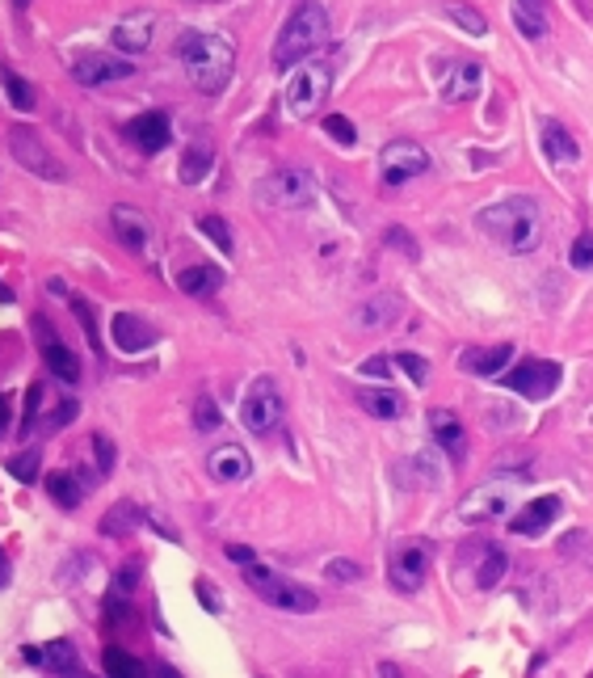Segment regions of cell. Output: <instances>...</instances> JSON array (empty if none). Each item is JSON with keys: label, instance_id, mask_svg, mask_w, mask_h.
I'll list each match as a JSON object with an SVG mask.
<instances>
[{"label": "cell", "instance_id": "6da1fadb", "mask_svg": "<svg viewBox=\"0 0 593 678\" xmlns=\"http://www.w3.org/2000/svg\"><path fill=\"white\" fill-rule=\"evenodd\" d=\"M475 228L488 241H496L505 253H534L543 241V215H539V198L531 194H509L501 203L475 211Z\"/></svg>", "mask_w": 593, "mask_h": 678}, {"label": "cell", "instance_id": "7a4b0ae2", "mask_svg": "<svg viewBox=\"0 0 593 678\" xmlns=\"http://www.w3.org/2000/svg\"><path fill=\"white\" fill-rule=\"evenodd\" d=\"M177 60L185 63L190 85L206 97H219L228 89L231 72H236V47L228 34H206V30H182L177 34Z\"/></svg>", "mask_w": 593, "mask_h": 678}, {"label": "cell", "instance_id": "3957f363", "mask_svg": "<svg viewBox=\"0 0 593 678\" xmlns=\"http://www.w3.org/2000/svg\"><path fill=\"white\" fill-rule=\"evenodd\" d=\"M328 9L320 5V0H299L295 5V13L282 22L278 30V43H274V68H295V63H303L307 55H315V51L328 43Z\"/></svg>", "mask_w": 593, "mask_h": 678}, {"label": "cell", "instance_id": "277c9868", "mask_svg": "<svg viewBox=\"0 0 593 678\" xmlns=\"http://www.w3.org/2000/svg\"><path fill=\"white\" fill-rule=\"evenodd\" d=\"M244 581H249V590H257L269 606H278V611H295V616H307V611H315V606H320V598H315L307 586H295V581L278 578L274 569L257 565V560H249V565H244Z\"/></svg>", "mask_w": 593, "mask_h": 678}, {"label": "cell", "instance_id": "5b68a950", "mask_svg": "<svg viewBox=\"0 0 593 678\" xmlns=\"http://www.w3.org/2000/svg\"><path fill=\"white\" fill-rule=\"evenodd\" d=\"M282 413H287V400H282L278 384H274L269 376L253 379L249 392H244V400H240L244 430H253V434H274V430L282 425Z\"/></svg>", "mask_w": 593, "mask_h": 678}, {"label": "cell", "instance_id": "8992f818", "mask_svg": "<svg viewBox=\"0 0 593 678\" xmlns=\"http://www.w3.org/2000/svg\"><path fill=\"white\" fill-rule=\"evenodd\" d=\"M429 565H434V544L429 540H400L388 557V581L400 594H417L429 578Z\"/></svg>", "mask_w": 593, "mask_h": 678}, {"label": "cell", "instance_id": "52a82bcc", "mask_svg": "<svg viewBox=\"0 0 593 678\" xmlns=\"http://www.w3.org/2000/svg\"><path fill=\"white\" fill-rule=\"evenodd\" d=\"M560 376H564V371H560L556 363H543V358H522V363L505 367L496 379H505V387L522 392L526 400H547L560 387Z\"/></svg>", "mask_w": 593, "mask_h": 678}, {"label": "cell", "instance_id": "ba28073f", "mask_svg": "<svg viewBox=\"0 0 593 678\" xmlns=\"http://www.w3.org/2000/svg\"><path fill=\"white\" fill-rule=\"evenodd\" d=\"M513 493H518V476L509 481H488V484H475L472 493L459 501V519L463 522H485L513 510Z\"/></svg>", "mask_w": 593, "mask_h": 678}, {"label": "cell", "instance_id": "9c48e42d", "mask_svg": "<svg viewBox=\"0 0 593 678\" xmlns=\"http://www.w3.org/2000/svg\"><path fill=\"white\" fill-rule=\"evenodd\" d=\"M328 89H333V72H328L325 63H307L287 85V106H291V114L307 119V114H315L328 101Z\"/></svg>", "mask_w": 593, "mask_h": 678}, {"label": "cell", "instance_id": "30bf717a", "mask_svg": "<svg viewBox=\"0 0 593 678\" xmlns=\"http://www.w3.org/2000/svg\"><path fill=\"white\" fill-rule=\"evenodd\" d=\"M425 169H429V152L421 144H412V139H391L379 152V173H383L388 186H404L412 177H421Z\"/></svg>", "mask_w": 593, "mask_h": 678}, {"label": "cell", "instance_id": "8fae6325", "mask_svg": "<svg viewBox=\"0 0 593 678\" xmlns=\"http://www.w3.org/2000/svg\"><path fill=\"white\" fill-rule=\"evenodd\" d=\"M9 148H13V157H17V165H25L34 177H42V182H63V165L47 152V144L38 139L34 127H13Z\"/></svg>", "mask_w": 593, "mask_h": 678}, {"label": "cell", "instance_id": "7c38bea8", "mask_svg": "<svg viewBox=\"0 0 593 678\" xmlns=\"http://www.w3.org/2000/svg\"><path fill=\"white\" fill-rule=\"evenodd\" d=\"M261 198H266L269 206H291V211H303V206H312L315 186H312V177L299 173V169H278V173H269L266 182H261Z\"/></svg>", "mask_w": 593, "mask_h": 678}, {"label": "cell", "instance_id": "4fadbf2b", "mask_svg": "<svg viewBox=\"0 0 593 678\" xmlns=\"http://www.w3.org/2000/svg\"><path fill=\"white\" fill-rule=\"evenodd\" d=\"M135 68L122 55H109V51H85L80 60L72 63V76L80 85L98 89V85H114V81H127Z\"/></svg>", "mask_w": 593, "mask_h": 678}, {"label": "cell", "instance_id": "5bb4252c", "mask_svg": "<svg viewBox=\"0 0 593 678\" xmlns=\"http://www.w3.org/2000/svg\"><path fill=\"white\" fill-rule=\"evenodd\" d=\"M109 224H114V232H118V241L127 244V249H135V253H147L152 241H156V228H152V219H147L139 206L118 203L114 211H109Z\"/></svg>", "mask_w": 593, "mask_h": 678}, {"label": "cell", "instance_id": "9a60e30c", "mask_svg": "<svg viewBox=\"0 0 593 678\" xmlns=\"http://www.w3.org/2000/svg\"><path fill=\"white\" fill-rule=\"evenodd\" d=\"M122 135H127V139H131L139 152L156 157V152H165V148H169V119H165L160 110H147V114H139V119L127 122V127H122Z\"/></svg>", "mask_w": 593, "mask_h": 678}, {"label": "cell", "instance_id": "2e32d148", "mask_svg": "<svg viewBox=\"0 0 593 678\" xmlns=\"http://www.w3.org/2000/svg\"><path fill=\"white\" fill-rule=\"evenodd\" d=\"M152 34H156V13H131L109 30V43H114V51L139 55V51L152 47Z\"/></svg>", "mask_w": 593, "mask_h": 678}, {"label": "cell", "instance_id": "e0dca14e", "mask_svg": "<svg viewBox=\"0 0 593 678\" xmlns=\"http://www.w3.org/2000/svg\"><path fill=\"white\" fill-rule=\"evenodd\" d=\"M109 338H114V346H118L122 354H144V350L156 346V329L147 325L144 316L118 312L114 316V325H109Z\"/></svg>", "mask_w": 593, "mask_h": 678}, {"label": "cell", "instance_id": "ac0fdd59", "mask_svg": "<svg viewBox=\"0 0 593 678\" xmlns=\"http://www.w3.org/2000/svg\"><path fill=\"white\" fill-rule=\"evenodd\" d=\"M459 363H463V371H467V376L496 379L509 363H513V346H509V341H496V346H467Z\"/></svg>", "mask_w": 593, "mask_h": 678}, {"label": "cell", "instance_id": "d6986e66", "mask_svg": "<svg viewBox=\"0 0 593 678\" xmlns=\"http://www.w3.org/2000/svg\"><path fill=\"white\" fill-rule=\"evenodd\" d=\"M480 89H485V68H480V63L475 60L450 63L447 81H442V97H447L450 106H463V101L480 97Z\"/></svg>", "mask_w": 593, "mask_h": 678}, {"label": "cell", "instance_id": "ffe728a7", "mask_svg": "<svg viewBox=\"0 0 593 678\" xmlns=\"http://www.w3.org/2000/svg\"><path fill=\"white\" fill-rule=\"evenodd\" d=\"M206 473H211V481L219 484H236L244 481V476L253 473V463H249V451L236 447V443H219L211 455H206Z\"/></svg>", "mask_w": 593, "mask_h": 678}, {"label": "cell", "instance_id": "44dd1931", "mask_svg": "<svg viewBox=\"0 0 593 678\" xmlns=\"http://www.w3.org/2000/svg\"><path fill=\"white\" fill-rule=\"evenodd\" d=\"M556 514H560V497L556 493H547V497H534V501H526L522 506V514H513L509 519V531L513 535H543L551 522H556Z\"/></svg>", "mask_w": 593, "mask_h": 678}, {"label": "cell", "instance_id": "7402d4cb", "mask_svg": "<svg viewBox=\"0 0 593 678\" xmlns=\"http://www.w3.org/2000/svg\"><path fill=\"white\" fill-rule=\"evenodd\" d=\"M429 434L450 460H463L467 455V430L450 409H429Z\"/></svg>", "mask_w": 593, "mask_h": 678}, {"label": "cell", "instance_id": "603a6c76", "mask_svg": "<svg viewBox=\"0 0 593 678\" xmlns=\"http://www.w3.org/2000/svg\"><path fill=\"white\" fill-rule=\"evenodd\" d=\"M25 662L47 666L51 674H76V670H80V654H76L72 641H51V645H42V649H25Z\"/></svg>", "mask_w": 593, "mask_h": 678}, {"label": "cell", "instance_id": "cb8c5ba5", "mask_svg": "<svg viewBox=\"0 0 593 678\" xmlns=\"http://www.w3.org/2000/svg\"><path fill=\"white\" fill-rule=\"evenodd\" d=\"M543 157L551 160V165H572V160L581 157V144L572 139V131L564 122H556V119L543 122Z\"/></svg>", "mask_w": 593, "mask_h": 678}, {"label": "cell", "instance_id": "d4e9b609", "mask_svg": "<svg viewBox=\"0 0 593 678\" xmlns=\"http://www.w3.org/2000/svg\"><path fill=\"white\" fill-rule=\"evenodd\" d=\"M219 287H223V274H219V266H211V262H194V266H185L182 274H177V291L194 295V300L215 295Z\"/></svg>", "mask_w": 593, "mask_h": 678}, {"label": "cell", "instance_id": "484cf974", "mask_svg": "<svg viewBox=\"0 0 593 678\" xmlns=\"http://www.w3.org/2000/svg\"><path fill=\"white\" fill-rule=\"evenodd\" d=\"M353 400L362 405L371 417H379V422H391V417H400L404 413V396L400 392H391V387H358L353 392Z\"/></svg>", "mask_w": 593, "mask_h": 678}, {"label": "cell", "instance_id": "4316f807", "mask_svg": "<svg viewBox=\"0 0 593 678\" xmlns=\"http://www.w3.org/2000/svg\"><path fill=\"white\" fill-rule=\"evenodd\" d=\"M513 25L522 30V38L543 43L547 38V0H513Z\"/></svg>", "mask_w": 593, "mask_h": 678}, {"label": "cell", "instance_id": "83f0119b", "mask_svg": "<svg viewBox=\"0 0 593 678\" xmlns=\"http://www.w3.org/2000/svg\"><path fill=\"white\" fill-rule=\"evenodd\" d=\"M42 358H47L51 376L63 379V384H76V379H80V358H76V354L68 350L60 338H47V341H42Z\"/></svg>", "mask_w": 593, "mask_h": 678}, {"label": "cell", "instance_id": "f1b7e54d", "mask_svg": "<svg viewBox=\"0 0 593 678\" xmlns=\"http://www.w3.org/2000/svg\"><path fill=\"white\" fill-rule=\"evenodd\" d=\"M400 320V295H375L358 308V325L362 329H388Z\"/></svg>", "mask_w": 593, "mask_h": 678}, {"label": "cell", "instance_id": "f546056e", "mask_svg": "<svg viewBox=\"0 0 593 678\" xmlns=\"http://www.w3.org/2000/svg\"><path fill=\"white\" fill-rule=\"evenodd\" d=\"M139 522H144V510L135 506V501H118V506L106 510V519H101V535H131Z\"/></svg>", "mask_w": 593, "mask_h": 678}, {"label": "cell", "instance_id": "4dcf8cb0", "mask_svg": "<svg viewBox=\"0 0 593 678\" xmlns=\"http://www.w3.org/2000/svg\"><path fill=\"white\" fill-rule=\"evenodd\" d=\"M211 165H215V152H211V144H206V139L190 144V152L182 157V182L185 186H198L206 173H211Z\"/></svg>", "mask_w": 593, "mask_h": 678}, {"label": "cell", "instance_id": "1f68e13d", "mask_svg": "<svg viewBox=\"0 0 593 678\" xmlns=\"http://www.w3.org/2000/svg\"><path fill=\"white\" fill-rule=\"evenodd\" d=\"M447 17H450L455 25H463L467 34H488V17L475 9V5H467V0H450V5H447Z\"/></svg>", "mask_w": 593, "mask_h": 678}, {"label": "cell", "instance_id": "d6a6232c", "mask_svg": "<svg viewBox=\"0 0 593 678\" xmlns=\"http://www.w3.org/2000/svg\"><path fill=\"white\" fill-rule=\"evenodd\" d=\"M47 493L55 497L63 510H76V506H80V497H85L72 473H51V476H47Z\"/></svg>", "mask_w": 593, "mask_h": 678}, {"label": "cell", "instance_id": "836d02e7", "mask_svg": "<svg viewBox=\"0 0 593 678\" xmlns=\"http://www.w3.org/2000/svg\"><path fill=\"white\" fill-rule=\"evenodd\" d=\"M101 666H106V674H114V678H139L144 674V662L131 657V654H122V649H114V645L101 654Z\"/></svg>", "mask_w": 593, "mask_h": 678}, {"label": "cell", "instance_id": "e575fe53", "mask_svg": "<svg viewBox=\"0 0 593 678\" xmlns=\"http://www.w3.org/2000/svg\"><path fill=\"white\" fill-rule=\"evenodd\" d=\"M0 81H5V93H9V101L22 110V114H30V110H34V89L25 85V81L13 72V68H0Z\"/></svg>", "mask_w": 593, "mask_h": 678}, {"label": "cell", "instance_id": "d590c367", "mask_svg": "<svg viewBox=\"0 0 593 678\" xmlns=\"http://www.w3.org/2000/svg\"><path fill=\"white\" fill-rule=\"evenodd\" d=\"M501 578H505V552H501V548H488L485 560H480V569H475V586H480V590H493Z\"/></svg>", "mask_w": 593, "mask_h": 678}, {"label": "cell", "instance_id": "8d00e7d4", "mask_svg": "<svg viewBox=\"0 0 593 678\" xmlns=\"http://www.w3.org/2000/svg\"><path fill=\"white\" fill-rule=\"evenodd\" d=\"M38 460H42V451H38V447H25L22 455H13V460H9V473L17 476L22 484H34V481H38Z\"/></svg>", "mask_w": 593, "mask_h": 678}, {"label": "cell", "instance_id": "74e56055", "mask_svg": "<svg viewBox=\"0 0 593 678\" xmlns=\"http://www.w3.org/2000/svg\"><path fill=\"white\" fill-rule=\"evenodd\" d=\"M320 127H325V131L333 135L341 148H353V144H358V127H353L345 114H325V119H320Z\"/></svg>", "mask_w": 593, "mask_h": 678}, {"label": "cell", "instance_id": "f35d334b", "mask_svg": "<svg viewBox=\"0 0 593 678\" xmlns=\"http://www.w3.org/2000/svg\"><path fill=\"white\" fill-rule=\"evenodd\" d=\"M198 228H202L206 236H211V241H215L219 249H223V253H231V249H236V241H231V224H228V219H219V215H202V219H198Z\"/></svg>", "mask_w": 593, "mask_h": 678}, {"label": "cell", "instance_id": "ab89813d", "mask_svg": "<svg viewBox=\"0 0 593 678\" xmlns=\"http://www.w3.org/2000/svg\"><path fill=\"white\" fill-rule=\"evenodd\" d=\"M569 262L572 270H593V232H581L569 249Z\"/></svg>", "mask_w": 593, "mask_h": 678}, {"label": "cell", "instance_id": "60d3db41", "mask_svg": "<svg viewBox=\"0 0 593 678\" xmlns=\"http://www.w3.org/2000/svg\"><path fill=\"white\" fill-rule=\"evenodd\" d=\"M38 417H42V384H34L30 392H25V413H22V434H30L38 425Z\"/></svg>", "mask_w": 593, "mask_h": 678}, {"label": "cell", "instance_id": "b9f144b4", "mask_svg": "<svg viewBox=\"0 0 593 678\" xmlns=\"http://www.w3.org/2000/svg\"><path fill=\"white\" fill-rule=\"evenodd\" d=\"M409 468H412V473H425V484H429V489H438V484H442V468H438V463H434V455H429V451H421V455H412V460H409Z\"/></svg>", "mask_w": 593, "mask_h": 678}, {"label": "cell", "instance_id": "7bdbcfd3", "mask_svg": "<svg viewBox=\"0 0 593 678\" xmlns=\"http://www.w3.org/2000/svg\"><path fill=\"white\" fill-rule=\"evenodd\" d=\"M194 425H198V430H219V409H215V400H211V396H198Z\"/></svg>", "mask_w": 593, "mask_h": 678}, {"label": "cell", "instance_id": "ee69618b", "mask_svg": "<svg viewBox=\"0 0 593 678\" xmlns=\"http://www.w3.org/2000/svg\"><path fill=\"white\" fill-rule=\"evenodd\" d=\"M328 578L333 581H341V586H345V581H353V578H362V565H358V560H345V557H337V560H328Z\"/></svg>", "mask_w": 593, "mask_h": 678}, {"label": "cell", "instance_id": "f6af8a7d", "mask_svg": "<svg viewBox=\"0 0 593 678\" xmlns=\"http://www.w3.org/2000/svg\"><path fill=\"white\" fill-rule=\"evenodd\" d=\"M72 312H76V320L85 325L89 341H93V350H101V346H98V320H93V303H89V300H72Z\"/></svg>", "mask_w": 593, "mask_h": 678}, {"label": "cell", "instance_id": "bcb514c9", "mask_svg": "<svg viewBox=\"0 0 593 678\" xmlns=\"http://www.w3.org/2000/svg\"><path fill=\"white\" fill-rule=\"evenodd\" d=\"M396 363L404 367V371H409V379L412 384H425V379H429V363H425V358H417V354H396Z\"/></svg>", "mask_w": 593, "mask_h": 678}, {"label": "cell", "instance_id": "7dc6e473", "mask_svg": "<svg viewBox=\"0 0 593 678\" xmlns=\"http://www.w3.org/2000/svg\"><path fill=\"white\" fill-rule=\"evenodd\" d=\"M93 455H98V473L106 476L114 468V443L106 434H93Z\"/></svg>", "mask_w": 593, "mask_h": 678}, {"label": "cell", "instance_id": "c3c4849f", "mask_svg": "<svg viewBox=\"0 0 593 678\" xmlns=\"http://www.w3.org/2000/svg\"><path fill=\"white\" fill-rule=\"evenodd\" d=\"M194 590H198V598H202L206 611H215V616L223 611V594H215V586H211V581H198Z\"/></svg>", "mask_w": 593, "mask_h": 678}, {"label": "cell", "instance_id": "681fc988", "mask_svg": "<svg viewBox=\"0 0 593 678\" xmlns=\"http://www.w3.org/2000/svg\"><path fill=\"white\" fill-rule=\"evenodd\" d=\"M362 376H375V379L391 376V358H383V354H375V358H366V363H362Z\"/></svg>", "mask_w": 593, "mask_h": 678}, {"label": "cell", "instance_id": "f907efd6", "mask_svg": "<svg viewBox=\"0 0 593 678\" xmlns=\"http://www.w3.org/2000/svg\"><path fill=\"white\" fill-rule=\"evenodd\" d=\"M388 241L396 244V249H404V253H409V257H417V249H412V244H409V232H404V228H391V232H388Z\"/></svg>", "mask_w": 593, "mask_h": 678}, {"label": "cell", "instance_id": "816d5d0a", "mask_svg": "<svg viewBox=\"0 0 593 678\" xmlns=\"http://www.w3.org/2000/svg\"><path fill=\"white\" fill-rule=\"evenodd\" d=\"M135 581H139V560H131V565L118 573V586H122V590H135Z\"/></svg>", "mask_w": 593, "mask_h": 678}, {"label": "cell", "instance_id": "f5cc1de1", "mask_svg": "<svg viewBox=\"0 0 593 678\" xmlns=\"http://www.w3.org/2000/svg\"><path fill=\"white\" fill-rule=\"evenodd\" d=\"M228 557L236 560V565H249V560H257L253 548H244V544H228Z\"/></svg>", "mask_w": 593, "mask_h": 678}, {"label": "cell", "instance_id": "db71d44e", "mask_svg": "<svg viewBox=\"0 0 593 678\" xmlns=\"http://www.w3.org/2000/svg\"><path fill=\"white\" fill-rule=\"evenodd\" d=\"M13 405H9V396H0V430H9V417H13Z\"/></svg>", "mask_w": 593, "mask_h": 678}, {"label": "cell", "instance_id": "11a10c76", "mask_svg": "<svg viewBox=\"0 0 593 678\" xmlns=\"http://www.w3.org/2000/svg\"><path fill=\"white\" fill-rule=\"evenodd\" d=\"M0 586H9V560L0 557Z\"/></svg>", "mask_w": 593, "mask_h": 678}, {"label": "cell", "instance_id": "9f6ffc18", "mask_svg": "<svg viewBox=\"0 0 593 678\" xmlns=\"http://www.w3.org/2000/svg\"><path fill=\"white\" fill-rule=\"evenodd\" d=\"M9 300H13V291L5 287V282H0V303H9Z\"/></svg>", "mask_w": 593, "mask_h": 678}, {"label": "cell", "instance_id": "6f0895ef", "mask_svg": "<svg viewBox=\"0 0 593 678\" xmlns=\"http://www.w3.org/2000/svg\"><path fill=\"white\" fill-rule=\"evenodd\" d=\"M13 5H17V9H25V5H30V0H13Z\"/></svg>", "mask_w": 593, "mask_h": 678}, {"label": "cell", "instance_id": "680465c9", "mask_svg": "<svg viewBox=\"0 0 593 678\" xmlns=\"http://www.w3.org/2000/svg\"><path fill=\"white\" fill-rule=\"evenodd\" d=\"M198 5H206V0H198Z\"/></svg>", "mask_w": 593, "mask_h": 678}]
</instances>
